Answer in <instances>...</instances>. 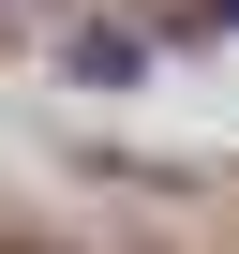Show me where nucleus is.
I'll return each instance as SVG.
<instances>
[{"label": "nucleus", "mask_w": 239, "mask_h": 254, "mask_svg": "<svg viewBox=\"0 0 239 254\" xmlns=\"http://www.w3.org/2000/svg\"><path fill=\"white\" fill-rule=\"evenodd\" d=\"M209 30H239V0H209Z\"/></svg>", "instance_id": "f257e3e1"}]
</instances>
